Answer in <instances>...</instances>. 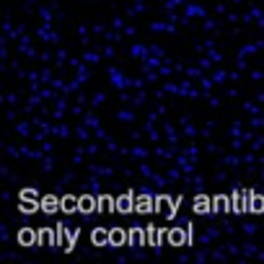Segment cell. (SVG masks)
<instances>
[{
  "mask_svg": "<svg viewBox=\"0 0 264 264\" xmlns=\"http://www.w3.org/2000/svg\"><path fill=\"white\" fill-rule=\"evenodd\" d=\"M112 81H114V86H124V83H127V81H124V78H122V73H117V70H112Z\"/></svg>",
  "mask_w": 264,
  "mask_h": 264,
  "instance_id": "cell-1",
  "label": "cell"
},
{
  "mask_svg": "<svg viewBox=\"0 0 264 264\" xmlns=\"http://www.w3.org/2000/svg\"><path fill=\"white\" fill-rule=\"evenodd\" d=\"M81 210H91V199H81Z\"/></svg>",
  "mask_w": 264,
  "mask_h": 264,
  "instance_id": "cell-2",
  "label": "cell"
},
{
  "mask_svg": "<svg viewBox=\"0 0 264 264\" xmlns=\"http://www.w3.org/2000/svg\"><path fill=\"white\" fill-rule=\"evenodd\" d=\"M75 207V199H65V210H73Z\"/></svg>",
  "mask_w": 264,
  "mask_h": 264,
  "instance_id": "cell-3",
  "label": "cell"
},
{
  "mask_svg": "<svg viewBox=\"0 0 264 264\" xmlns=\"http://www.w3.org/2000/svg\"><path fill=\"white\" fill-rule=\"evenodd\" d=\"M181 3V0H168V6H179Z\"/></svg>",
  "mask_w": 264,
  "mask_h": 264,
  "instance_id": "cell-4",
  "label": "cell"
}]
</instances>
